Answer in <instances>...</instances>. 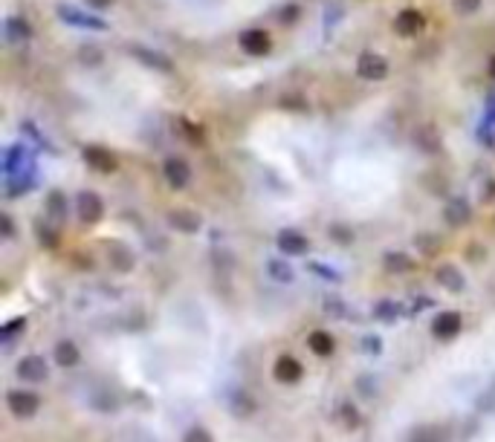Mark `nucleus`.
<instances>
[{"label": "nucleus", "instance_id": "36", "mask_svg": "<svg viewBox=\"0 0 495 442\" xmlns=\"http://www.w3.org/2000/svg\"><path fill=\"white\" fill-rule=\"evenodd\" d=\"M489 76H492V78H495V55H492V58H489Z\"/></svg>", "mask_w": 495, "mask_h": 442}, {"label": "nucleus", "instance_id": "24", "mask_svg": "<svg viewBox=\"0 0 495 442\" xmlns=\"http://www.w3.org/2000/svg\"><path fill=\"white\" fill-rule=\"evenodd\" d=\"M26 327V318H15V321H9L4 330H0V338L4 341H12L15 335H18V330H23Z\"/></svg>", "mask_w": 495, "mask_h": 442}, {"label": "nucleus", "instance_id": "33", "mask_svg": "<svg viewBox=\"0 0 495 442\" xmlns=\"http://www.w3.org/2000/svg\"><path fill=\"white\" fill-rule=\"evenodd\" d=\"M87 4H90L93 9H107V6L113 4V0H87Z\"/></svg>", "mask_w": 495, "mask_h": 442}, {"label": "nucleus", "instance_id": "28", "mask_svg": "<svg viewBox=\"0 0 495 442\" xmlns=\"http://www.w3.org/2000/svg\"><path fill=\"white\" fill-rule=\"evenodd\" d=\"M330 234L336 237V243H351V240H354V232H351V229H342V226H333Z\"/></svg>", "mask_w": 495, "mask_h": 442}, {"label": "nucleus", "instance_id": "27", "mask_svg": "<svg viewBox=\"0 0 495 442\" xmlns=\"http://www.w3.org/2000/svg\"><path fill=\"white\" fill-rule=\"evenodd\" d=\"M47 208L61 220V217H64V211H67V208H64V197H61V194H52L50 203H47Z\"/></svg>", "mask_w": 495, "mask_h": 442}, {"label": "nucleus", "instance_id": "22", "mask_svg": "<svg viewBox=\"0 0 495 442\" xmlns=\"http://www.w3.org/2000/svg\"><path fill=\"white\" fill-rule=\"evenodd\" d=\"M269 275H272V277H278V280H284V283H290V280H293L290 266H287V263H281V261H269Z\"/></svg>", "mask_w": 495, "mask_h": 442}, {"label": "nucleus", "instance_id": "35", "mask_svg": "<svg viewBox=\"0 0 495 442\" xmlns=\"http://www.w3.org/2000/svg\"><path fill=\"white\" fill-rule=\"evenodd\" d=\"M296 12H298V6H287V12H284V20H293V18H296Z\"/></svg>", "mask_w": 495, "mask_h": 442}, {"label": "nucleus", "instance_id": "1", "mask_svg": "<svg viewBox=\"0 0 495 442\" xmlns=\"http://www.w3.org/2000/svg\"><path fill=\"white\" fill-rule=\"evenodd\" d=\"M6 405H9V410H12L18 419H29V417L38 414L41 399L33 390H9L6 393Z\"/></svg>", "mask_w": 495, "mask_h": 442}, {"label": "nucleus", "instance_id": "30", "mask_svg": "<svg viewBox=\"0 0 495 442\" xmlns=\"http://www.w3.org/2000/svg\"><path fill=\"white\" fill-rule=\"evenodd\" d=\"M377 318H385V321L397 318V306H391V304H380V309H377Z\"/></svg>", "mask_w": 495, "mask_h": 442}, {"label": "nucleus", "instance_id": "6", "mask_svg": "<svg viewBox=\"0 0 495 442\" xmlns=\"http://www.w3.org/2000/svg\"><path fill=\"white\" fill-rule=\"evenodd\" d=\"M272 373H275L278 382H284V385H296V382H301L304 367H301V362H296L293 356H281V359L275 362Z\"/></svg>", "mask_w": 495, "mask_h": 442}, {"label": "nucleus", "instance_id": "4", "mask_svg": "<svg viewBox=\"0 0 495 442\" xmlns=\"http://www.w3.org/2000/svg\"><path fill=\"white\" fill-rule=\"evenodd\" d=\"M84 162L93 171H99V174H113L116 171V156L107 148H99V145L84 148Z\"/></svg>", "mask_w": 495, "mask_h": 442}, {"label": "nucleus", "instance_id": "23", "mask_svg": "<svg viewBox=\"0 0 495 442\" xmlns=\"http://www.w3.org/2000/svg\"><path fill=\"white\" fill-rule=\"evenodd\" d=\"M342 419H345V425H348V428H359V422H362L359 410H356L351 402H345V405H342Z\"/></svg>", "mask_w": 495, "mask_h": 442}, {"label": "nucleus", "instance_id": "10", "mask_svg": "<svg viewBox=\"0 0 495 442\" xmlns=\"http://www.w3.org/2000/svg\"><path fill=\"white\" fill-rule=\"evenodd\" d=\"M460 327H463V321H460L458 312H441L435 318V324H431V330H435L438 338H455L460 333Z\"/></svg>", "mask_w": 495, "mask_h": 442}, {"label": "nucleus", "instance_id": "19", "mask_svg": "<svg viewBox=\"0 0 495 442\" xmlns=\"http://www.w3.org/2000/svg\"><path fill=\"white\" fill-rule=\"evenodd\" d=\"M414 266V261L409 255H403V251H388L385 255V269L388 272H409Z\"/></svg>", "mask_w": 495, "mask_h": 442}, {"label": "nucleus", "instance_id": "2", "mask_svg": "<svg viewBox=\"0 0 495 442\" xmlns=\"http://www.w3.org/2000/svg\"><path fill=\"white\" fill-rule=\"evenodd\" d=\"M356 73L365 81H383L388 76V64H385V58L377 55V52H362L359 61H356Z\"/></svg>", "mask_w": 495, "mask_h": 442}, {"label": "nucleus", "instance_id": "11", "mask_svg": "<svg viewBox=\"0 0 495 442\" xmlns=\"http://www.w3.org/2000/svg\"><path fill=\"white\" fill-rule=\"evenodd\" d=\"M278 249H281L284 255H304V251H307V237L301 232L284 229V232H278Z\"/></svg>", "mask_w": 495, "mask_h": 442}, {"label": "nucleus", "instance_id": "9", "mask_svg": "<svg viewBox=\"0 0 495 442\" xmlns=\"http://www.w3.org/2000/svg\"><path fill=\"white\" fill-rule=\"evenodd\" d=\"M229 410L238 419H250L258 410V402H255L252 393H246V390H232L229 393Z\"/></svg>", "mask_w": 495, "mask_h": 442}, {"label": "nucleus", "instance_id": "12", "mask_svg": "<svg viewBox=\"0 0 495 442\" xmlns=\"http://www.w3.org/2000/svg\"><path fill=\"white\" fill-rule=\"evenodd\" d=\"M163 174H165V179L174 188H185V185H189V179H192V171H189V165H185L182 160H168Z\"/></svg>", "mask_w": 495, "mask_h": 442}, {"label": "nucleus", "instance_id": "34", "mask_svg": "<svg viewBox=\"0 0 495 442\" xmlns=\"http://www.w3.org/2000/svg\"><path fill=\"white\" fill-rule=\"evenodd\" d=\"M0 223H4V237H9L12 234V220L4 214V217H0Z\"/></svg>", "mask_w": 495, "mask_h": 442}, {"label": "nucleus", "instance_id": "14", "mask_svg": "<svg viewBox=\"0 0 495 442\" xmlns=\"http://www.w3.org/2000/svg\"><path fill=\"white\" fill-rule=\"evenodd\" d=\"M435 277H438L441 287H446L449 292H460L463 287H467V280H463V275H460L455 266H441Z\"/></svg>", "mask_w": 495, "mask_h": 442}, {"label": "nucleus", "instance_id": "20", "mask_svg": "<svg viewBox=\"0 0 495 442\" xmlns=\"http://www.w3.org/2000/svg\"><path fill=\"white\" fill-rule=\"evenodd\" d=\"M134 55L139 58V61H145V64H151V67H157V70H171V64L163 58V55H157V52H151V49H145V47H134Z\"/></svg>", "mask_w": 495, "mask_h": 442}, {"label": "nucleus", "instance_id": "3", "mask_svg": "<svg viewBox=\"0 0 495 442\" xmlns=\"http://www.w3.org/2000/svg\"><path fill=\"white\" fill-rule=\"evenodd\" d=\"M18 376L23 378V382L38 385V382H47L50 378V367L41 356H26L23 362H18Z\"/></svg>", "mask_w": 495, "mask_h": 442}, {"label": "nucleus", "instance_id": "16", "mask_svg": "<svg viewBox=\"0 0 495 442\" xmlns=\"http://www.w3.org/2000/svg\"><path fill=\"white\" fill-rule=\"evenodd\" d=\"M52 356H55V362H58L61 367H73V364H78V359H81L78 347H76L73 341H58Z\"/></svg>", "mask_w": 495, "mask_h": 442}, {"label": "nucleus", "instance_id": "7", "mask_svg": "<svg viewBox=\"0 0 495 442\" xmlns=\"http://www.w3.org/2000/svg\"><path fill=\"white\" fill-rule=\"evenodd\" d=\"M102 214H105V205H102L99 194H93V191L78 194V217L84 220V223H99Z\"/></svg>", "mask_w": 495, "mask_h": 442}, {"label": "nucleus", "instance_id": "31", "mask_svg": "<svg viewBox=\"0 0 495 442\" xmlns=\"http://www.w3.org/2000/svg\"><path fill=\"white\" fill-rule=\"evenodd\" d=\"M431 240H435V237H417L414 243H420V246H423V251H429V255H431V251L438 249V243H431Z\"/></svg>", "mask_w": 495, "mask_h": 442}, {"label": "nucleus", "instance_id": "8", "mask_svg": "<svg viewBox=\"0 0 495 442\" xmlns=\"http://www.w3.org/2000/svg\"><path fill=\"white\" fill-rule=\"evenodd\" d=\"M423 26H426V20H423V15L417 9H403L397 15V20H394V29L403 38H412V35L423 32Z\"/></svg>", "mask_w": 495, "mask_h": 442}, {"label": "nucleus", "instance_id": "29", "mask_svg": "<svg viewBox=\"0 0 495 442\" xmlns=\"http://www.w3.org/2000/svg\"><path fill=\"white\" fill-rule=\"evenodd\" d=\"M38 237H41V246H47V249H52L58 243V234L50 229H38Z\"/></svg>", "mask_w": 495, "mask_h": 442}, {"label": "nucleus", "instance_id": "15", "mask_svg": "<svg viewBox=\"0 0 495 442\" xmlns=\"http://www.w3.org/2000/svg\"><path fill=\"white\" fill-rule=\"evenodd\" d=\"M168 223L177 229V232H197L200 229V217L197 214H192V211H171L168 214Z\"/></svg>", "mask_w": 495, "mask_h": 442}, {"label": "nucleus", "instance_id": "5", "mask_svg": "<svg viewBox=\"0 0 495 442\" xmlns=\"http://www.w3.org/2000/svg\"><path fill=\"white\" fill-rule=\"evenodd\" d=\"M269 47H272V41L264 29H246V32H240V49L246 55H267Z\"/></svg>", "mask_w": 495, "mask_h": 442}, {"label": "nucleus", "instance_id": "18", "mask_svg": "<svg viewBox=\"0 0 495 442\" xmlns=\"http://www.w3.org/2000/svg\"><path fill=\"white\" fill-rule=\"evenodd\" d=\"M110 263H113V269H119V272H128V269L134 266V255H131L125 246H110Z\"/></svg>", "mask_w": 495, "mask_h": 442}, {"label": "nucleus", "instance_id": "21", "mask_svg": "<svg viewBox=\"0 0 495 442\" xmlns=\"http://www.w3.org/2000/svg\"><path fill=\"white\" fill-rule=\"evenodd\" d=\"M182 442H214V436H211L206 428H200V425H192L189 431L182 434Z\"/></svg>", "mask_w": 495, "mask_h": 442}, {"label": "nucleus", "instance_id": "13", "mask_svg": "<svg viewBox=\"0 0 495 442\" xmlns=\"http://www.w3.org/2000/svg\"><path fill=\"white\" fill-rule=\"evenodd\" d=\"M307 347H310L316 356L327 359V356L333 353V338H330V333H325V330H313L310 335H307Z\"/></svg>", "mask_w": 495, "mask_h": 442}, {"label": "nucleus", "instance_id": "26", "mask_svg": "<svg viewBox=\"0 0 495 442\" xmlns=\"http://www.w3.org/2000/svg\"><path fill=\"white\" fill-rule=\"evenodd\" d=\"M412 442H441V434L435 428H420Z\"/></svg>", "mask_w": 495, "mask_h": 442}, {"label": "nucleus", "instance_id": "17", "mask_svg": "<svg viewBox=\"0 0 495 442\" xmlns=\"http://www.w3.org/2000/svg\"><path fill=\"white\" fill-rule=\"evenodd\" d=\"M470 205L463 203V200H455V203H449V208H446V220L452 226H463V223H470Z\"/></svg>", "mask_w": 495, "mask_h": 442}, {"label": "nucleus", "instance_id": "32", "mask_svg": "<svg viewBox=\"0 0 495 442\" xmlns=\"http://www.w3.org/2000/svg\"><path fill=\"white\" fill-rule=\"evenodd\" d=\"M458 6H460L463 12H475V9H478V0H458Z\"/></svg>", "mask_w": 495, "mask_h": 442}, {"label": "nucleus", "instance_id": "25", "mask_svg": "<svg viewBox=\"0 0 495 442\" xmlns=\"http://www.w3.org/2000/svg\"><path fill=\"white\" fill-rule=\"evenodd\" d=\"M26 35H29V26L21 23L18 18H12V20H9V38H12V41H21V38H26Z\"/></svg>", "mask_w": 495, "mask_h": 442}]
</instances>
